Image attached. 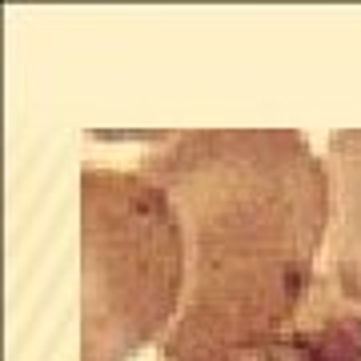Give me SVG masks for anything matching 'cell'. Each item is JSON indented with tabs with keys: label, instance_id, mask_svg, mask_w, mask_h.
<instances>
[{
	"label": "cell",
	"instance_id": "3957f363",
	"mask_svg": "<svg viewBox=\"0 0 361 361\" xmlns=\"http://www.w3.org/2000/svg\"><path fill=\"white\" fill-rule=\"evenodd\" d=\"M157 361H361V305H349L329 273H322L305 313L281 334Z\"/></svg>",
	"mask_w": 361,
	"mask_h": 361
},
{
	"label": "cell",
	"instance_id": "277c9868",
	"mask_svg": "<svg viewBox=\"0 0 361 361\" xmlns=\"http://www.w3.org/2000/svg\"><path fill=\"white\" fill-rule=\"evenodd\" d=\"M334 221L325 245V273L349 305H361V129L329 133Z\"/></svg>",
	"mask_w": 361,
	"mask_h": 361
},
{
	"label": "cell",
	"instance_id": "6da1fadb",
	"mask_svg": "<svg viewBox=\"0 0 361 361\" xmlns=\"http://www.w3.org/2000/svg\"><path fill=\"white\" fill-rule=\"evenodd\" d=\"M145 141L137 169L173 197L189 241V289L161 357L293 325L322 281L329 165L297 129H189Z\"/></svg>",
	"mask_w": 361,
	"mask_h": 361
},
{
	"label": "cell",
	"instance_id": "7a4b0ae2",
	"mask_svg": "<svg viewBox=\"0 0 361 361\" xmlns=\"http://www.w3.org/2000/svg\"><path fill=\"white\" fill-rule=\"evenodd\" d=\"M189 289L173 197L141 169L80 173V361H129L165 341Z\"/></svg>",
	"mask_w": 361,
	"mask_h": 361
}]
</instances>
